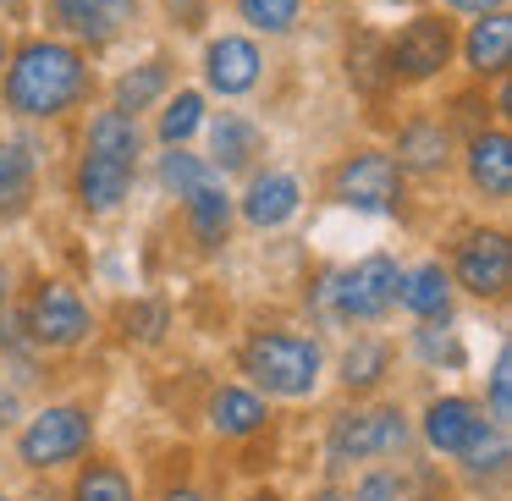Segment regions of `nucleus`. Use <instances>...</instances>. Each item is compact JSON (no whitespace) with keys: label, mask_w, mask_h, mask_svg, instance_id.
I'll list each match as a JSON object with an SVG mask.
<instances>
[{"label":"nucleus","mask_w":512,"mask_h":501,"mask_svg":"<svg viewBox=\"0 0 512 501\" xmlns=\"http://www.w3.org/2000/svg\"><path fill=\"white\" fill-rule=\"evenodd\" d=\"M0 501H6V496H0Z\"/></svg>","instance_id":"nucleus-39"},{"label":"nucleus","mask_w":512,"mask_h":501,"mask_svg":"<svg viewBox=\"0 0 512 501\" xmlns=\"http://www.w3.org/2000/svg\"><path fill=\"white\" fill-rule=\"evenodd\" d=\"M166 89H171V61L155 56V61H144V67H133V72L116 78V111L138 116V111H149Z\"/></svg>","instance_id":"nucleus-21"},{"label":"nucleus","mask_w":512,"mask_h":501,"mask_svg":"<svg viewBox=\"0 0 512 501\" xmlns=\"http://www.w3.org/2000/svg\"><path fill=\"white\" fill-rule=\"evenodd\" d=\"M0 298H6V281H0Z\"/></svg>","instance_id":"nucleus-37"},{"label":"nucleus","mask_w":512,"mask_h":501,"mask_svg":"<svg viewBox=\"0 0 512 501\" xmlns=\"http://www.w3.org/2000/svg\"><path fill=\"white\" fill-rule=\"evenodd\" d=\"M254 501H270V496H254Z\"/></svg>","instance_id":"nucleus-38"},{"label":"nucleus","mask_w":512,"mask_h":501,"mask_svg":"<svg viewBox=\"0 0 512 501\" xmlns=\"http://www.w3.org/2000/svg\"><path fill=\"white\" fill-rule=\"evenodd\" d=\"M89 89V61L78 45L61 39H28L17 56H6V111L12 116H61Z\"/></svg>","instance_id":"nucleus-1"},{"label":"nucleus","mask_w":512,"mask_h":501,"mask_svg":"<svg viewBox=\"0 0 512 501\" xmlns=\"http://www.w3.org/2000/svg\"><path fill=\"white\" fill-rule=\"evenodd\" d=\"M446 149H452V133L441 122H430V116H419V122H408L397 133V160L408 171H441Z\"/></svg>","instance_id":"nucleus-18"},{"label":"nucleus","mask_w":512,"mask_h":501,"mask_svg":"<svg viewBox=\"0 0 512 501\" xmlns=\"http://www.w3.org/2000/svg\"><path fill=\"white\" fill-rule=\"evenodd\" d=\"M457 281H463L474 298H501L512 281V248L501 232H474L457 248Z\"/></svg>","instance_id":"nucleus-10"},{"label":"nucleus","mask_w":512,"mask_h":501,"mask_svg":"<svg viewBox=\"0 0 512 501\" xmlns=\"http://www.w3.org/2000/svg\"><path fill=\"white\" fill-rule=\"evenodd\" d=\"M199 127H204V94L199 89H182L177 100L160 111V144H188Z\"/></svg>","instance_id":"nucleus-26"},{"label":"nucleus","mask_w":512,"mask_h":501,"mask_svg":"<svg viewBox=\"0 0 512 501\" xmlns=\"http://www.w3.org/2000/svg\"><path fill=\"white\" fill-rule=\"evenodd\" d=\"M490 413L507 419V353L496 358V369H490Z\"/></svg>","instance_id":"nucleus-31"},{"label":"nucleus","mask_w":512,"mask_h":501,"mask_svg":"<svg viewBox=\"0 0 512 501\" xmlns=\"http://www.w3.org/2000/svg\"><path fill=\"white\" fill-rule=\"evenodd\" d=\"M446 298H452V287H446L441 265H419L413 276L397 281V303L419 320H446Z\"/></svg>","instance_id":"nucleus-19"},{"label":"nucleus","mask_w":512,"mask_h":501,"mask_svg":"<svg viewBox=\"0 0 512 501\" xmlns=\"http://www.w3.org/2000/svg\"><path fill=\"white\" fill-rule=\"evenodd\" d=\"M452 50H457L452 23L435 17V12H424V17H408V23L391 34V45L380 50V61H386V78L424 83V78H435V72H446Z\"/></svg>","instance_id":"nucleus-3"},{"label":"nucleus","mask_w":512,"mask_h":501,"mask_svg":"<svg viewBox=\"0 0 512 501\" xmlns=\"http://www.w3.org/2000/svg\"><path fill=\"white\" fill-rule=\"evenodd\" d=\"M463 61L474 78H501V72L512 67V17L507 6H496V12H479L474 23H468L463 34Z\"/></svg>","instance_id":"nucleus-13"},{"label":"nucleus","mask_w":512,"mask_h":501,"mask_svg":"<svg viewBox=\"0 0 512 501\" xmlns=\"http://www.w3.org/2000/svg\"><path fill=\"white\" fill-rule=\"evenodd\" d=\"M336 199L353 204V210H391V199H397V166H391V155H380V149L353 155L336 171Z\"/></svg>","instance_id":"nucleus-11"},{"label":"nucleus","mask_w":512,"mask_h":501,"mask_svg":"<svg viewBox=\"0 0 512 501\" xmlns=\"http://www.w3.org/2000/svg\"><path fill=\"white\" fill-rule=\"evenodd\" d=\"M446 12L457 17H479V12H496V6H507V0H441Z\"/></svg>","instance_id":"nucleus-34"},{"label":"nucleus","mask_w":512,"mask_h":501,"mask_svg":"<svg viewBox=\"0 0 512 501\" xmlns=\"http://www.w3.org/2000/svg\"><path fill=\"white\" fill-rule=\"evenodd\" d=\"M380 369H386V347H380V342H358L353 353L342 358V380H347V386H375Z\"/></svg>","instance_id":"nucleus-29"},{"label":"nucleus","mask_w":512,"mask_h":501,"mask_svg":"<svg viewBox=\"0 0 512 501\" xmlns=\"http://www.w3.org/2000/svg\"><path fill=\"white\" fill-rule=\"evenodd\" d=\"M408 441V424L402 413L380 408V413H342L331 430V457L347 463V457H380V452H397Z\"/></svg>","instance_id":"nucleus-8"},{"label":"nucleus","mask_w":512,"mask_h":501,"mask_svg":"<svg viewBox=\"0 0 512 501\" xmlns=\"http://www.w3.org/2000/svg\"><path fill=\"white\" fill-rule=\"evenodd\" d=\"M397 281H402V270L391 265L386 254H375V259H364V265L342 270V276L325 287V298L336 303L342 320H380V314L397 303Z\"/></svg>","instance_id":"nucleus-4"},{"label":"nucleus","mask_w":512,"mask_h":501,"mask_svg":"<svg viewBox=\"0 0 512 501\" xmlns=\"http://www.w3.org/2000/svg\"><path fill=\"white\" fill-rule=\"evenodd\" d=\"M0 67H6V34H0Z\"/></svg>","instance_id":"nucleus-36"},{"label":"nucleus","mask_w":512,"mask_h":501,"mask_svg":"<svg viewBox=\"0 0 512 501\" xmlns=\"http://www.w3.org/2000/svg\"><path fill=\"white\" fill-rule=\"evenodd\" d=\"M171 155H160V188L177 193V199H188L199 182H210V166H204L199 155H188L182 144H166Z\"/></svg>","instance_id":"nucleus-27"},{"label":"nucleus","mask_w":512,"mask_h":501,"mask_svg":"<svg viewBox=\"0 0 512 501\" xmlns=\"http://www.w3.org/2000/svg\"><path fill=\"white\" fill-rule=\"evenodd\" d=\"M166 501H204V496H193V490H171Z\"/></svg>","instance_id":"nucleus-35"},{"label":"nucleus","mask_w":512,"mask_h":501,"mask_svg":"<svg viewBox=\"0 0 512 501\" xmlns=\"http://www.w3.org/2000/svg\"><path fill=\"white\" fill-rule=\"evenodd\" d=\"M72 501H133V485H127L122 468L111 463H94L89 474L78 479V490H72Z\"/></svg>","instance_id":"nucleus-28"},{"label":"nucleus","mask_w":512,"mask_h":501,"mask_svg":"<svg viewBox=\"0 0 512 501\" xmlns=\"http://www.w3.org/2000/svg\"><path fill=\"white\" fill-rule=\"evenodd\" d=\"M50 17H56L61 34L100 50L138 23V0H50Z\"/></svg>","instance_id":"nucleus-5"},{"label":"nucleus","mask_w":512,"mask_h":501,"mask_svg":"<svg viewBox=\"0 0 512 501\" xmlns=\"http://www.w3.org/2000/svg\"><path fill=\"white\" fill-rule=\"evenodd\" d=\"M188 215H193V237H199L204 248H215L226 237V226H232V199H226L221 182H199V188L188 193Z\"/></svg>","instance_id":"nucleus-22"},{"label":"nucleus","mask_w":512,"mask_h":501,"mask_svg":"<svg viewBox=\"0 0 512 501\" xmlns=\"http://www.w3.org/2000/svg\"><path fill=\"white\" fill-rule=\"evenodd\" d=\"M89 149H100V155H116L127 160V166H138V149H144V133H138V116L127 111H100L89 122Z\"/></svg>","instance_id":"nucleus-20"},{"label":"nucleus","mask_w":512,"mask_h":501,"mask_svg":"<svg viewBox=\"0 0 512 501\" xmlns=\"http://www.w3.org/2000/svg\"><path fill=\"white\" fill-rule=\"evenodd\" d=\"M424 435H430L435 452L463 457V452H474V446L490 435V419L468 397H441V402H430V413H424Z\"/></svg>","instance_id":"nucleus-12"},{"label":"nucleus","mask_w":512,"mask_h":501,"mask_svg":"<svg viewBox=\"0 0 512 501\" xmlns=\"http://www.w3.org/2000/svg\"><path fill=\"white\" fill-rule=\"evenodd\" d=\"M259 78H265V56H259V45L248 34H221V39L204 45V83H210L215 94L237 100V94H248Z\"/></svg>","instance_id":"nucleus-7"},{"label":"nucleus","mask_w":512,"mask_h":501,"mask_svg":"<svg viewBox=\"0 0 512 501\" xmlns=\"http://www.w3.org/2000/svg\"><path fill=\"white\" fill-rule=\"evenodd\" d=\"M210 413H215V430L221 435H248V430L265 424V402H259L254 391H237V386H226L221 397L210 402Z\"/></svg>","instance_id":"nucleus-24"},{"label":"nucleus","mask_w":512,"mask_h":501,"mask_svg":"<svg viewBox=\"0 0 512 501\" xmlns=\"http://www.w3.org/2000/svg\"><path fill=\"white\" fill-rule=\"evenodd\" d=\"M28 331H34V342H45V347H72V342H83V331H89V309H83V298L72 287L45 281V287L34 292V309H28Z\"/></svg>","instance_id":"nucleus-9"},{"label":"nucleus","mask_w":512,"mask_h":501,"mask_svg":"<svg viewBox=\"0 0 512 501\" xmlns=\"http://www.w3.org/2000/svg\"><path fill=\"white\" fill-rule=\"evenodd\" d=\"M292 210H298V182H292L287 171H265V177L248 182L243 215H248L254 226H281Z\"/></svg>","instance_id":"nucleus-17"},{"label":"nucleus","mask_w":512,"mask_h":501,"mask_svg":"<svg viewBox=\"0 0 512 501\" xmlns=\"http://www.w3.org/2000/svg\"><path fill=\"white\" fill-rule=\"evenodd\" d=\"M34 199V160L23 144H0V215H17Z\"/></svg>","instance_id":"nucleus-23"},{"label":"nucleus","mask_w":512,"mask_h":501,"mask_svg":"<svg viewBox=\"0 0 512 501\" xmlns=\"http://www.w3.org/2000/svg\"><path fill=\"white\" fill-rule=\"evenodd\" d=\"M259 144H265V133H259L248 116H237V111H221L210 122V160L221 171H243L248 160L259 155Z\"/></svg>","instance_id":"nucleus-16"},{"label":"nucleus","mask_w":512,"mask_h":501,"mask_svg":"<svg viewBox=\"0 0 512 501\" xmlns=\"http://www.w3.org/2000/svg\"><path fill=\"white\" fill-rule=\"evenodd\" d=\"M166 6V17L182 28V34H199L204 17H210V0H160Z\"/></svg>","instance_id":"nucleus-30"},{"label":"nucleus","mask_w":512,"mask_h":501,"mask_svg":"<svg viewBox=\"0 0 512 501\" xmlns=\"http://www.w3.org/2000/svg\"><path fill=\"white\" fill-rule=\"evenodd\" d=\"M358 501H397V485H391L386 474H369L364 485H358Z\"/></svg>","instance_id":"nucleus-33"},{"label":"nucleus","mask_w":512,"mask_h":501,"mask_svg":"<svg viewBox=\"0 0 512 501\" xmlns=\"http://www.w3.org/2000/svg\"><path fill=\"white\" fill-rule=\"evenodd\" d=\"M419 347H424V358H446V364H457V358H463V347H457L452 336H435V331H424Z\"/></svg>","instance_id":"nucleus-32"},{"label":"nucleus","mask_w":512,"mask_h":501,"mask_svg":"<svg viewBox=\"0 0 512 501\" xmlns=\"http://www.w3.org/2000/svg\"><path fill=\"white\" fill-rule=\"evenodd\" d=\"M127 188H133V166L116 155H100V149H89L78 166V193L89 210H116V204L127 199Z\"/></svg>","instance_id":"nucleus-14"},{"label":"nucleus","mask_w":512,"mask_h":501,"mask_svg":"<svg viewBox=\"0 0 512 501\" xmlns=\"http://www.w3.org/2000/svg\"><path fill=\"white\" fill-rule=\"evenodd\" d=\"M89 446V413L78 408H45L34 424L23 430V463L28 468H56Z\"/></svg>","instance_id":"nucleus-6"},{"label":"nucleus","mask_w":512,"mask_h":501,"mask_svg":"<svg viewBox=\"0 0 512 501\" xmlns=\"http://www.w3.org/2000/svg\"><path fill=\"white\" fill-rule=\"evenodd\" d=\"M468 177H474V188H485L490 199H507L512 193V138L501 133V127H490V133H479L474 144H468Z\"/></svg>","instance_id":"nucleus-15"},{"label":"nucleus","mask_w":512,"mask_h":501,"mask_svg":"<svg viewBox=\"0 0 512 501\" xmlns=\"http://www.w3.org/2000/svg\"><path fill=\"white\" fill-rule=\"evenodd\" d=\"M243 369L276 397H309L320 380V347L292 331H265L243 347Z\"/></svg>","instance_id":"nucleus-2"},{"label":"nucleus","mask_w":512,"mask_h":501,"mask_svg":"<svg viewBox=\"0 0 512 501\" xmlns=\"http://www.w3.org/2000/svg\"><path fill=\"white\" fill-rule=\"evenodd\" d=\"M237 17L254 34H292L303 17V0H237Z\"/></svg>","instance_id":"nucleus-25"}]
</instances>
